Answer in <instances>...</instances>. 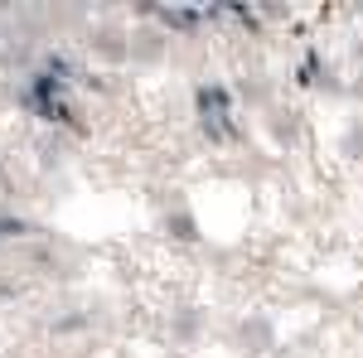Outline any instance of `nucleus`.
Returning <instances> with one entry per match:
<instances>
[{"label":"nucleus","instance_id":"20e7f679","mask_svg":"<svg viewBox=\"0 0 363 358\" xmlns=\"http://www.w3.org/2000/svg\"><path fill=\"white\" fill-rule=\"evenodd\" d=\"M20 233H29V223H20V218H0V242H10V237H20Z\"/></svg>","mask_w":363,"mask_h":358},{"label":"nucleus","instance_id":"39448f33","mask_svg":"<svg viewBox=\"0 0 363 358\" xmlns=\"http://www.w3.org/2000/svg\"><path fill=\"white\" fill-rule=\"evenodd\" d=\"M0 184H5V169H0Z\"/></svg>","mask_w":363,"mask_h":358},{"label":"nucleus","instance_id":"f03ea898","mask_svg":"<svg viewBox=\"0 0 363 358\" xmlns=\"http://www.w3.org/2000/svg\"><path fill=\"white\" fill-rule=\"evenodd\" d=\"M25 102L39 111L44 121H73V116H68V111H73V102H68V83H54V78H39V73H34Z\"/></svg>","mask_w":363,"mask_h":358},{"label":"nucleus","instance_id":"f257e3e1","mask_svg":"<svg viewBox=\"0 0 363 358\" xmlns=\"http://www.w3.org/2000/svg\"><path fill=\"white\" fill-rule=\"evenodd\" d=\"M194 111H199V126L213 145H233L242 136L238 131V111H233V97H228L223 83H199L194 87Z\"/></svg>","mask_w":363,"mask_h":358},{"label":"nucleus","instance_id":"7ed1b4c3","mask_svg":"<svg viewBox=\"0 0 363 358\" xmlns=\"http://www.w3.org/2000/svg\"><path fill=\"white\" fill-rule=\"evenodd\" d=\"M150 15L165 29H174V34H199L213 10H203V5H150Z\"/></svg>","mask_w":363,"mask_h":358}]
</instances>
